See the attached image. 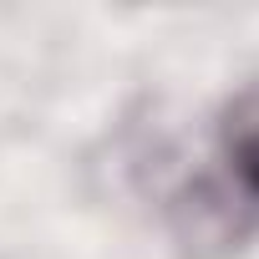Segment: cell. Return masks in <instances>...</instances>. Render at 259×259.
Masks as SVG:
<instances>
[{
    "mask_svg": "<svg viewBox=\"0 0 259 259\" xmlns=\"http://www.w3.org/2000/svg\"><path fill=\"white\" fill-rule=\"evenodd\" d=\"M183 259H234L259 239V81H244L213 117L198 168L168 203Z\"/></svg>",
    "mask_w": 259,
    "mask_h": 259,
    "instance_id": "1",
    "label": "cell"
}]
</instances>
